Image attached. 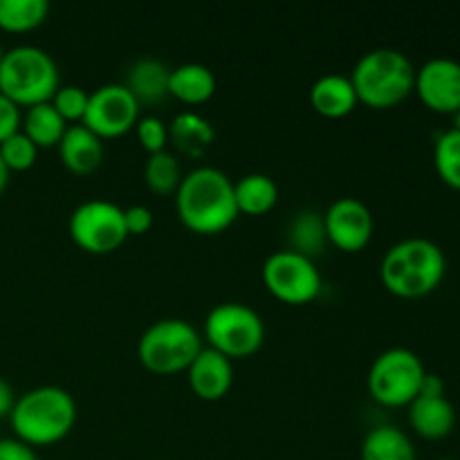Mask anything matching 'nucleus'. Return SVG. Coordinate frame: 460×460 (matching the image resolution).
I'll return each mask as SVG.
<instances>
[{
	"label": "nucleus",
	"instance_id": "nucleus-15",
	"mask_svg": "<svg viewBox=\"0 0 460 460\" xmlns=\"http://www.w3.org/2000/svg\"><path fill=\"white\" fill-rule=\"evenodd\" d=\"M409 422L413 431L427 440H443L456 427V409L445 395L440 398H427L418 395L409 404Z\"/></svg>",
	"mask_w": 460,
	"mask_h": 460
},
{
	"label": "nucleus",
	"instance_id": "nucleus-20",
	"mask_svg": "<svg viewBox=\"0 0 460 460\" xmlns=\"http://www.w3.org/2000/svg\"><path fill=\"white\" fill-rule=\"evenodd\" d=\"M216 130L209 119L191 111L178 112L169 124V139L182 153L193 157L205 155L207 148L214 144Z\"/></svg>",
	"mask_w": 460,
	"mask_h": 460
},
{
	"label": "nucleus",
	"instance_id": "nucleus-12",
	"mask_svg": "<svg viewBox=\"0 0 460 460\" xmlns=\"http://www.w3.org/2000/svg\"><path fill=\"white\" fill-rule=\"evenodd\" d=\"M323 227L332 245L344 252H359L368 245L376 229L373 211L359 198H337L323 214Z\"/></svg>",
	"mask_w": 460,
	"mask_h": 460
},
{
	"label": "nucleus",
	"instance_id": "nucleus-24",
	"mask_svg": "<svg viewBox=\"0 0 460 460\" xmlns=\"http://www.w3.org/2000/svg\"><path fill=\"white\" fill-rule=\"evenodd\" d=\"M48 0H0V27L7 31H30L48 18Z\"/></svg>",
	"mask_w": 460,
	"mask_h": 460
},
{
	"label": "nucleus",
	"instance_id": "nucleus-35",
	"mask_svg": "<svg viewBox=\"0 0 460 460\" xmlns=\"http://www.w3.org/2000/svg\"><path fill=\"white\" fill-rule=\"evenodd\" d=\"M13 402H16V395H13L12 385L0 376V418L9 416L13 409Z\"/></svg>",
	"mask_w": 460,
	"mask_h": 460
},
{
	"label": "nucleus",
	"instance_id": "nucleus-36",
	"mask_svg": "<svg viewBox=\"0 0 460 460\" xmlns=\"http://www.w3.org/2000/svg\"><path fill=\"white\" fill-rule=\"evenodd\" d=\"M9 173H12V171H9L7 166H4L3 157H0V193H3V191H4V187H7V182H9Z\"/></svg>",
	"mask_w": 460,
	"mask_h": 460
},
{
	"label": "nucleus",
	"instance_id": "nucleus-26",
	"mask_svg": "<svg viewBox=\"0 0 460 460\" xmlns=\"http://www.w3.org/2000/svg\"><path fill=\"white\" fill-rule=\"evenodd\" d=\"M144 178H146L148 189L153 193H157V196L175 193L180 180H182L178 157L166 151V148L164 151L151 153L146 160V166H144Z\"/></svg>",
	"mask_w": 460,
	"mask_h": 460
},
{
	"label": "nucleus",
	"instance_id": "nucleus-28",
	"mask_svg": "<svg viewBox=\"0 0 460 460\" xmlns=\"http://www.w3.org/2000/svg\"><path fill=\"white\" fill-rule=\"evenodd\" d=\"M39 146L27 137L22 130L9 135L4 142H0V157L9 171H27L34 166Z\"/></svg>",
	"mask_w": 460,
	"mask_h": 460
},
{
	"label": "nucleus",
	"instance_id": "nucleus-34",
	"mask_svg": "<svg viewBox=\"0 0 460 460\" xmlns=\"http://www.w3.org/2000/svg\"><path fill=\"white\" fill-rule=\"evenodd\" d=\"M418 395H427V398H440V395H445L443 377L436 376V373H425L420 385V394Z\"/></svg>",
	"mask_w": 460,
	"mask_h": 460
},
{
	"label": "nucleus",
	"instance_id": "nucleus-10",
	"mask_svg": "<svg viewBox=\"0 0 460 460\" xmlns=\"http://www.w3.org/2000/svg\"><path fill=\"white\" fill-rule=\"evenodd\" d=\"M263 281L286 304H308L322 290V274L313 259L295 250H279L265 259Z\"/></svg>",
	"mask_w": 460,
	"mask_h": 460
},
{
	"label": "nucleus",
	"instance_id": "nucleus-31",
	"mask_svg": "<svg viewBox=\"0 0 460 460\" xmlns=\"http://www.w3.org/2000/svg\"><path fill=\"white\" fill-rule=\"evenodd\" d=\"M21 124H22L21 106L0 93V142H4L9 135L18 133V130H21Z\"/></svg>",
	"mask_w": 460,
	"mask_h": 460
},
{
	"label": "nucleus",
	"instance_id": "nucleus-37",
	"mask_svg": "<svg viewBox=\"0 0 460 460\" xmlns=\"http://www.w3.org/2000/svg\"><path fill=\"white\" fill-rule=\"evenodd\" d=\"M452 128H456V130H460V111L456 112V115H454V126Z\"/></svg>",
	"mask_w": 460,
	"mask_h": 460
},
{
	"label": "nucleus",
	"instance_id": "nucleus-17",
	"mask_svg": "<svg viewBox=\"0 0 460 460\" xmlns=\"http://www.w3.org/2000/svg\"><path fill=\"white\" fill-rule=\"evenodd\" d=\"M358 93L353 88V81L346 75L328 72L319 76L310 88V103L314 111L323 117H344L358 106Z\"/></svg>",
	"mask_w": 460,
	"mask_h": 460
},
{
	"label": "nucleus",
	"instance_id": "nucleus-5",
	"mask_svg": "<svg viewBox=\"0 0 460 460\" xmlns=\"http://www.w3.org/2000/svg\"><path fill=\"white\" fill-rule=\"evenodd\" d=\"M58 67L52 54L36 45H16L0 61V93L18 106L49 102L58 90Z\"/></svg>",
	"mask_w": 460,
	"mask_h": 460
},
{
	"label": "nucleus",
	"instance_id": "nucleus-39",
	"mask_svg": "<svg viewBox=\"0 0 460 460\" xmlns=\"http://www.w3.org/2000/svg\"><path fill=\"white\" fill-rule=\"evenodd\" d=\"M438 460H458V458H438Z\"/></svg>",
	"mask_w": 460,
	"mask_h": 460
},
{
	"label": "nucleus",
	"instance_id": "nucleus-6",
	"mask_svg": "<svg viewBox=\"0 0 460 460\" xmlns=\"http://www.w3.org/2000/svg\"><path fill=\"white\" fill-rule=\"evenodd\" d=\"M202 350L200 335L189 322L178 317L160 319L142 332L137 344L139 362L153 373L187 371Z\"/></svg>",
	"mask_w": 460,
	"mask_h": 460
},
{
	"label": "nucleus",
	"instance_id": "nucleus-14",
	"mask_svg": "<svg viewBox=\"0 0 460 460\" xmlns=\"http://www.w3.org/2000/svg\"><path fill=\"white\" fill-rule=\"evenodd\" d=\"M189 385L202 400H220L234 382L232 359L216 349H202L187 368Z\"/></svg>",
	"mask_w": 460,
	"mask_h": 460
},
{
	"label": "nucleus",
	"instance_id": "nucleus-21",
	"mask_svg": "<svg viewBox=\"0 0 460 460\" xmlns=\"http://www.w3.org/2000/svg\"><path fill=\"white\" fill-rule=\"evenodd\" d=\"M362 460H416V447L402 429L380 425L364 438Z\"/></svg>",
	"mask_w": 460,
	"mask_h": 460
},
{
	"label": "nucleus",
	"instance_id": "nucleus-40",
	"mask_svg": "<svg viewBox=\"0 0 460 460\" xmlns=\"http://www.w3.org/2000/svg\"><path fill=\"white\" fill-rule=\"evenodd\" d=\"M458 460H460V458H458Z\"/></svg>",
	"mask_w": 460,
	"mask_h": 460
},
{
	"label": "nucleus",
	"instance_id": "nucleus-8",
	"mask_svg": "<svg viewBox=\"0 0 460 460\" xmlns=\"http://www.w3.org/2000/svg\"><path fill=\"white\" fill-rule=\"evenodd\" d=\"M205 335L211 349L232 358L256 353L265 340V323L252 305L227 301L209 310L205 319Z\"/></svg>",
	"mask_w": 460,
	"mask_h": 460
},
{
	"label": "nucleus",
	"instance_id": "nucleus-19",
	"mask_svg": "<svg viewBox=\"0 0 460 460\" xmlns=\"http://www.w3.org/2000/svg\"><path fill=\"white\" fill-rule=\"evenodd\" d=\"M216 75L205 63H182L169 76V94L184 103H202L214 97Z\"/></svg>",
	"mask_w": 460,
	"mask_h": 460
},
{
	"label": "nucleus",
	"instance_id": "nucleus-18",
	"mask_svg": "<svg viewBox=\"0 0 460 460\" xmlns=\"http://www.w3.org/2000/svg\"><path fill=\"white\" fill-rule=\"evenodd\" d=\"M169 76L171 67H166L164 61L153 57H144L130 66L124 85L133 93V97L137 99L139 106H142V103L153 106V103L164 102L166 94H169Z\"/></svg>",
	"mask_w": 460,
	"mask_h": 460
},
{
	"label": "nucleus",
	"instance_id": "nucleus-7",
	"mask_svg": "<svg viewBox=\"0 0 460 460\" xmlns=\"http://www.w3.org/2000/svg\"><path fill=\"white\" fill-rule=\"evenodd\" d=\"M425 373V364L413 350L389 349L368 368V394L385 407H407L420 394Z\"/></svg>",
	"mask_w": 460,
	"mask_h": 460
},
{
	"label": "nucleus",
	"instance_id": "nucleus-11",
	"mask_svg": "<svg viewBox=\"0 0 460 460\" xmlns=\"http://www.w3.org/2000/svg\"><path fill=\"white\" fill-rule=\"evenodd\" d=\"M139 119V103L124 84H106L88 94L81 124L99 137H117Z\"/></svg>",
	"mask_w": 460,
	"mask_h": 460
},
{
	"label": "nucleus",
	"instance_id": "nucleus-27",
	"mask_svg": "<svg viewBox=\"0 0 460 460\" xmlns=\"http://www.w3.org/2000/svg\"><path fill=\"white\" fill-rule=\"evenodd\" d=\"M434 166L447 187L460 191V130L449 128L438 135L434 146Z\"/></svg>",
	"mask_w": 460,
	"mask_h": 460
},
{
	"label": "nucleus",
	"instance_id": "nucleus-38",
	"mask_svg": "<svg viewBox=\"0 0 460 460\" xmlns=\"http://www.w3.org/2000/svg\"><path fill=\"white\" fill-rule=\"evenodd\" d=\"M3 54H4V52H3V48H0V61H3Z\"/></svg>",
	"mask_w": 460,
	"mask_h": 460
},
{
	"label": "nucleus",
	"instance_id": "nucleus-4",
	"mask_svg": "<svg viewBox=\"0 0 460 460\" xmlns=\"http://www.w3.org/2000/svg\"><path fill=\"white\" fill-rule=\"evenodd\" d=\"M350 81L359 102L371 108H391L413 93L416 67L400 49L376 48L359 57Z\"/></svg>",
	"mask_w": 460,
	"mask_h": 460
},
{
	"label": "nucleus",
	"instance_id": "nucleus-33",
	"mask_svg": "<svg viewBox=\"0 0 460 460\" xmlns=\"http://www.w3.org/2000/svg\"><path fill=\"white\" fill-rule=\"evenodd\" d=\"M0 460H39L31 445L18 438H0Z\"/></svg>",
	"mask_w": 460,
	"mask_h": 460
},
{
	"label": "nucleus",
	"instance_id": "nucleus-22",
	"mask_svg": "<svg viewBox=\"0 0 460 460\" xmlns=\"http://www.w3.org/2000/svg\"><path fill=\"white\" fill-rule=\"evenodd\" d=\"M238 214L245 211L250 216H261L272 209L279 200V187L270 175L247 173L234 182Z\"/></svg>",
	"mask_w": 460,
	"mask_h": 460
},
{
	"label": "nucleus",
	"instance_id": "nucleus-30",
	"mask_svg": "<svg viewBox=\"0 0 460 460\" xmlns=\"http://www.w3.org/2000/svg\"><path fill=\"white\" fill-rule=\"evenodd\" d=\"M137 137L142 142V146L146 148L148 153H157V151H164L166 142H169V126L155 115H146V117H139L137 124Z\"/></svg>",
	"mask_w": 460,
	"mask_h": 460
},
{
	"label": "nucleus",
	"instance_id": "nucleus-29",
	"mask_svg": "<svg viewBox=\"0 0 460 460\" xmlns=\"http://www.w3.org/2000/svg\"><path fill=\"white\" fill-rule=\"evenodd\" d=\"M49 102H52V106L57 108L63 119L76 121L84 119L85 106H88V93L79 85H58V90Z\"/></svg>",
	"mask_w": 460,
	"mask_h": 460
},
{
	"label": "nucleus",
	"instance_id": "nucleus-25",
	"mask_svg": "<svg viewBox=\"0 0 460 460\" xmlns=\"http://www.w3.org/2000/svg\"><path fill=\"white\" fill-rule=\"evenodd\" d=\"M290 250L313 259L319 250H323V243L328 241L326 227H323V216L317 211H301L290 225Z\"/></svg>",
	"mask_w": 460,
	"mask_h": 460
},
{
	"label": "nucleus",
	"instance_id": "nucleus-1",
	"mask_svg": "<svg viewBox=\"0 0 460 460\" xmlns=\"http://www.w3.org/2000/svg\"><path fill=\"white\" fill-rule=\"evenodd\" d=\"M180 220L191 232L218 234L238 218L234 182L216 166H196L175 189Z\"/></svg>",
	"mask_w": 460,
	"mask_h": 460
},
{
	"label": "nucleus",
	"instance_id": "nucleus-3",
	"mask_svg": "<svg viewBox=\"0 0 460 460\" xmlns=\"http://www.w3.org/2000/svg\"><path fill=\"white\" fill-rule=\"evenodd\" d=\"M12 429L27 445H52L66 438L76 420V402L61 386H36L13 402Z\"/></svg>",
	"mask_w": 460,
	"mask_h": 460
},
{
	"label": "nucleus",
	"instance_id": "nucleus-9",
	"mask_svg": "<svg viewBox=\"0 0 460 460\" xmlns=\"http://www.w3.org/2000/svg\"><path fill=\"white\" fill-rule=\"evenodd\" d=\"M70 236L81 250L93 254H108L128 238L124 225V209L117 202L93 198L75 207L70 214Z\"/></svg>",
	"mask_w": 460,
	"mask_h": 460
},
{
	"label": "nucleus",
	"instance_id": "nucleus-2",
	"mask_svg": "<svg viewBox=\"0 0 460 460\" xmlns=\"http://www.w3.org/2000/svg\"><path fill=\"white\" fill-rule=\"evenodd\" d=\"M447 259L440 245L429 238H404L389 247L380 263L386 290L402 299H420L443 283Z\"/></svg>",
	"mask_w": 460,
	"mask_h": 460
},
{
	"label": "nucleus",
	"instance_id": "nucleus-13",
	"mask_svg": "<svg viewBox=\"0 0 460 460\" xmlns=\"http://www.w3.org/2000/svg\"><path fill=\"white\" fill-rule=\"evenodd\" d=\"M413 90L429 111L456 115L460 111V63L449 57L429 58L416 70Z\"/></svg>",
	"mask_w": 460,
	"mask_h": 460
},
{
	"label": "nucleus",
	"instance_id": "nucleus-23",
	"mask_svg": "<svg viewBox=\"0 0 460 460\" xmlns=\"http://www.w3.org/2000/svg\"><path fill=\"white\" fill-rule=\"evenodd\" d=\"M22 133L31 139L39 148L54 146L61 142L63 133L67 128V121L58 115L52 102L36 103V106L27 108L25 117H22Z\"/></svg>",
	"mask_w": 460,
	"mask_h": 460
},
{
	"label": "nucleus",
	"instance_id": "nucleus-32",
	"mask_svg": "<svg viewBox=\"0 0 460 460\" xmlns=\"http://www.w3.org/2000/svg\"><path fill=\"white\" fill-rule=\"evenodd\" d=\"M126 232L130 234H146L153 227V211L146 205H130L124 209Z\"/></svg>",
	"mask_w": 460,
	"mask_h": 460
},
{
	"label": "nucleus",
	"instance_id": "nucleus-16",
	"mask_svg": "<svg viewBox=\"0 0 460 460\" xmlns=\"http://www.w3.org/2000/svg\"><path fill=\"white\" fill-rule=\"evenodd\" d=\"M58 155H61L63 166L75 173H90L103 160L102 137L84 124L67 126L58 142Z\"/></svg>",
	"mask_w": 460,
	"mask_h": 460
}]
</instances>
